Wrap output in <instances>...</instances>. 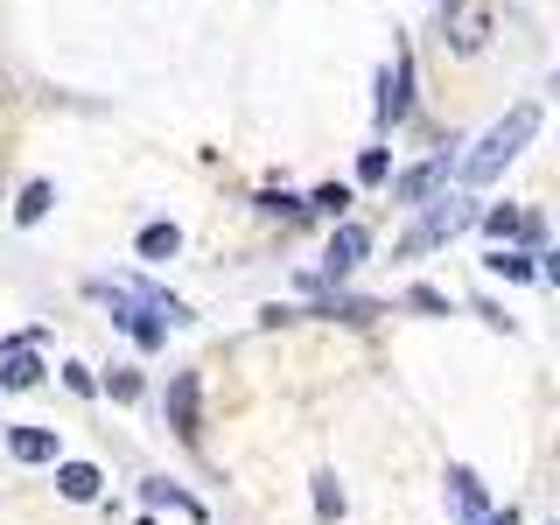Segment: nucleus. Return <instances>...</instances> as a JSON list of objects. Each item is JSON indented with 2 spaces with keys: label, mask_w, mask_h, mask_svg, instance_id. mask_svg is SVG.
Listing matches in <instances>:
<instances>
[{
  "label": "nucleus",
  "mask_w": 560,
  "mask_h": 525,
  "mask_svg": "<svg viewBox=\"0 0 560 525\" xmlns=\"http://www.w3.org/2000/svg\"><path fill=\"white\" fill-rule=\"evenodd\" d=\"M533 133H539V105L525 98V105H512V113H504L498 127H490V133L477 140V148L463 154V183H469V189L498 183V175H504V168H512L518 154H525V140H533Z\"/></svg>",
  "instance_id": "nucleus-1"
},
{
  "label": "nucleus",
  "mask_w": 560,
  "mask_h": 525,
  "mask_svg": "<svg viewBox=\"0 0 560 525\" xmlns=\"http://www.w3.org/2000/svg\"><path fill=\"white\" fill-rule=\"evenodd\" d=\"M539 273H547L553 288H560V253H547V259H539Z\"/></svg>",
  "instance_id": "nucleus-22"
},
{
  "label": "nucleus",
  "mask_w": 560,
  "mask_h": 525,
  "mask_svg": "<svg viewBox=\"0 0 560 525\" xmlns=\"http://www.w3.org/2000/svg\"><path fill=\"white\" fill-rule=\"evenodd\" d=\"M259 210H267V218H302L308 203H294V197H280V189H267V197H259Z\"/></svg>",
  "instance_id": "nucleus-20"
},
{
  "label": "nucleus",
  "mask_w": 560,
  "mask_h": 525,
  "mask_svg": "<svg viewBox=\"0 0 560 525\" xmlns=\"http://www.w3.org/2000/svg\"><path fill=\"white\" fill-rule=\"evenodd\" d=\"M105 385H113V399H140V378H133V372H113Z\"/></svg>",
  "instance_id": "nucleus-21"
},
{
  "label": "nucleus",
  "mask_w": 560,
  "mask_h": 525,
  "mask_svg": "<svg viewBox=\"0 0 560 525\" xmlns=\"http://www.w3.org/2000/svg\"><path fill=\"white\" fill-rule=\"evenodd\" d=\"M57 483H63V498H70V504H92L105 477H98L92 463H63V469H57Z\"/></svg>",
  "instance_id": "nucleus-13"
},
{
  "label": "nucleus",
  "mask_w": 560,
  "mask_h": 525,
  "mask_svg": "<svg viewBox=\"0 0 560 525\" xmlns=\"http://www.w3.org/2000/svg\"><path fill=\"white\" fill-rule=\"evenodd\" d=\"M197 372H175L168 378V428L183 434V442H203V413H197Z\"/></svg>",
  "instance_id": "nucleus-6"
},
{
  "label": "nucleus",
  "mask_w": 560,
  "mask_h": 525,
  "mask_svg": "<svg viewBox=\"0 0 560 525\" xmlns=\"http://www.w3.org/2000/svg\"><path fill=\"white\" fill-rule=\"evenodd\" d=\"M483 525H518V512H490V518H483Z\"/></svg>",
  "instance_id": "nucleus-23"
},
{
  "label": "nucleus",
  "mask_w": 560,
  "mask_h": 525,
  "mask_svg": "<svg viewBox=\"0 0 560 525\" xmlns=\"http://www.w3.org/2000/svg\"><path fill=\"white\" fill-rule=\"evenodd\" d=\"M455 168H463V154H455V148H442V154H428V162H420V168H407V175H399V203H434V197H442V183H448V175Z\"/></svg>",
  "instance_id": "nucleus-4"
},
{
  "label": "nucleus",
  "mask_w": 560,
  "mask_h": 525,
  "mask_svg": "<svg viewBox=\"0 0 560 525\" xmlns=\"http://www.w3.org/2000/svg\"><path fill=\"white\" fill-rule=\"evenodd\" d=\"M8 448L14 463H57V434L49 428H8Z\"/></svg>",
  "instance_id": "nucleus-10"
},
{
  "label": "nucleus",
  "mask_w": 560,
  "mask_h": 525,
  "mask_svg": "<svg viewBox=\"0 0 560 525\" xmlns=\"http://www.w3.org/2000/svg\"><path fill=\"white\" fill-rule=\"evenodd\" d=\"M35 378H43V364H35L22 343H8V350H0V385H8V393H28Z\"/></svg>",
  "instance_id": "nucleus-11"
},
{
  "label": "nucleus",
  "mask_w": 560,
  "mask_h": 525,
  "mask_svg": "<svg viewBox=\"0 0 560 525\" xmlns=\"http://www.w3.org/2000/svg\"><path fill=\"white\" fill-rule=\"evenodd\" d=\"M448 518H455V525H483V518H490V504H483V483H477V469H463V463L448 469Z\"/></svg>",
  "instance_id": "nucleus-7"
},
{
  "label": "nucleus",
  "mask_w": 560,
  "mask_h": 525,
  "mask_svg": "<svg viewBox=\"0 0 560 525\" xmlns=\"http://www.w3.org/2000/svg\"><path fill=\"white\" fill-rule=\"evenodd\" d=\"M553 92H560V78H553Z\"/></svg>",
  "instance_id": "nucleus-24"
},
{
  "label": "nucleus",
  "mask_w": 560,
  "mask_h": 525,
  "mask_svg": "<svg viewBox=\"0 0 560 525\" xmlns=\"http://www.w3.org/2000/svg\"><path fill=\"white\" fill-rule=\"evenodd\" d=\"M148 504H175V512L203 518V504H197V498H183V490H168V483H148Z\"/></svg>",
  "instance_id": "nucleus-17"
},
{
  "label": "nucleus",
  "mask_w": 560,
  "mask_h": 525,
  "mask_svg": "<svg viewBox=\"0 0 560 525\" xmlns=\"http://www.w3.org/2000/svg\"><path fill=\"white\" fill-rule=\"evenodd\" d=\"M49 203H57V189H49V183H28V189H22V203H14V218H22V224H43V218H49Z\"/></svg>",
  "instance_id": "nucleus-15"
},
{
  "label": "nucleus",
  "mask_w": 560,
  "mask_h": 525,
  "mask_svg": "<svg viewBox=\"0 0 560 525\" xmlns=\"http://www.w3.org/2000/svg\"><path fill=\"white\" fill-rule=\"evenodd\" d=\"M407 113H413V49H399L385 84H378V127H399Z\"/></svg>",
  "instance_id": "nucleus-5"
},
{
  "label": "nucleus",
  "mask_w": 560,
  "mask_h": 525,
  "mask_svg": "<svg viewBox=\"0 0 560 525\" xmlns=\"http://www.w3.org/2000/svg\"><path fill=\"white\" fill-rule=\"evenodd\" d=\"M483 267L498 273V280H539V259H533V253H512V245H498Z\"/></svg>",
  "instance_id": "nucleus-14"
},
{
  "label": "nucleus",
  "mask_w": 560,
  "mask_h": 525,
  "mask_svg": "<svg viewBox=\"0 0 560 525\" xmlns=\"http://www.w3.org/2000/svg\"><path fill=\"white\" fill-rule=\"evenodd\" d=\"M483 224H490V238H518V245L539 238V218H533V210H518V203H498Z\"/></svg>",
  "instance_id": "nucleus-9"
},
{
  "label": "nucleus",
  "mask_w": 560,
  "mask_h": 525,
  "mask_svg": "<svg viewBox=\"0 0 560 525\" xmlns=\"http://www.w3.org/2000/svg\"><path fill=\"white\" fill-rule=\"evenodd\" d=\"M364 253H372V232H364V224H337V232H329V253H323V280H343Z\"/></svg>",
  "instance_id": "nucleus-8"
},
{
  "label": "nucleus",
  "mask_w": 560,
  "mask_h": 525,
  "mask_svg": "<svg viewBox=\"0 0 560 525\" xmlns=\"http://www.w3.org/2000/svg\"><path fill=\"white\" fill-rule=\"evenodd\" d=\"M343 203H350L343 183H329V189H315V197H308V210H329V218H343Z\"/></svg>",
  "instance_id": "nucleus-19"
},
{
  "label": "nucleus",
  "mask_w": 560,
  "mask_h": 525,
  "mask_svg": "<svg viewBox=\"0 0 560 525\" xmlns=\"http://www.w3.org/2000/svg\"><path fill=\"white\" fill-rule=\"evenodd\" d=\"M315 512H323V525H337V518H343V490H337V477H329V469L315 477Z\"/></svg>",
  "instance_id": "nucleus-16"
},
{
  "label": "nucleus",
  "mask_w": 560,
  "mask_h": 525,
  "mask_svg": "<svg viewBox=\"0 0 560 525\" xmlns=\"http://www.w3.org/2000/svg\"><path fill=\"white\" fill-rule=\"evenodd\" d=\"M358 175H364V183H385V175H393V154H385V148H364Z\"/></svg>",
  "instance_id": "nucleus-18"
},
{
  "label": "nucleus",
  "mask_w": 560,
  "mask_h": 525,
  "mask_svg": "<svg viewBox=\"0 0 560 525\" xmlns=\"http://www.w3.org/2000/svg\"><path fill=\"white\" fill-rule=\"evenodd\" d=\"M463 224H477V203H469V197H434V203H428V218H420L413 232L399 238V259H413V253H428V245L455 238Z\"/></svg>",
  "instance_id": "nucleus-3"
},
{
  "label": "nucleus",
  "mask_w": 560,
  "mask_h": 525,
  "mask_svg": "<svg viewBox=\"0 0 560 525\" xmlns=\"http://www.w3.org/2000/svg\"><path fill=\"white\" fill-rule=\"evenodd\" d=\"M140 259H154V267H162V259H175L183 253V232H175V224H140Z\"/></svg>",
  "instance_id": "nucleus-12"
},
{
  "label": "nucleus",
  "mask_w": 560,
  "mask_h": 525,
  "mask_svg": "<svg viewBox=\"0 0 560 525\" xmlns=\"http://www.w3.org/2000/svg\"><path fill=\"white\" fill-rule=\"evenodd\" d=\"M442 43L455 49V57H477V49H490V35H498V14H490V0H442Z\"/></svg>",
  "instance_id": "nucleus-2"
}]
</instances>
